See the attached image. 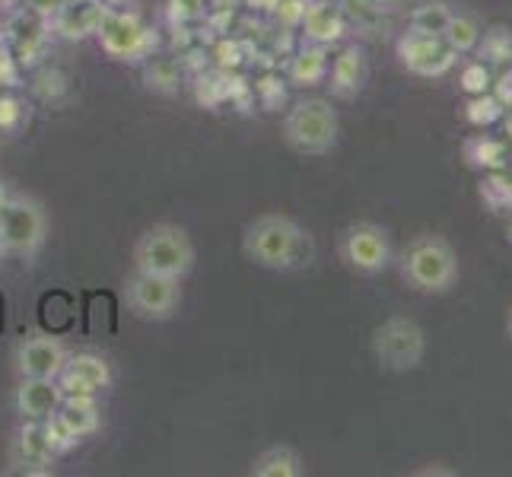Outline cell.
<instances>
[{
	"mask_svg": "<svg viewBox=\"0 0 512 477\" xmlns=\"http://www.w3.org/2000/svg\"><path fill=\"white\" fill-rule=\"evenodd\" d=\"M398 274L404 287L420 296H446L458 287L462 264L455 245L439 233L414 236L398 255Z\"/></svg>",
	"mask_w": 512,
	"mask_h": 477,
	"instance_id": "1",
	"label": "cell"
},
{
	"mask_svg": "<svg viewBox=\"0 0 512 477\" xmlns=\"http://www.w3.org/2000/svg\"><path fill=\"white\" fill-rule=\"evenodd\" d=\"M242 252L252 264L268 271H293L312 258V236L284 214H264L249 223L242 236Z\"/></svg>",
	"mask_w": 512,
	"mask_h": 477,
	"instance_id": "2",
	"label": "cell"
},
{
	"mask_svg": "<svg viewBox=\"0 0 512 477\" xmlns=\"http://www.w3.org/2000/svg\"><path fill=\"white\" fill-rule=\"evenodd\" d=\"M341 134V121L331 99L309 96L293 102L284 115V140L299 156H325L334 150Z\"/></svg>",
	"mask_w": 512,
	"mask_h": 477,
	"instance_id": "3",
	"label": "cell"
},
{
	"mask_svg": "<svg viewBox=\"0 0 512 477\" xmlns=\"http://www.w3.org/2000/svg\"><path fill=\"white\" fill-rule=\"evenodd\" d=\"M194 268V242L182 226L153 223L134 245V271L182 280Z\"/></svg>",
	"mask_w": 512,
	"mask_h": 477,
	"instance_id": "4",
	"label": "cell"
},
{
	"mask_svg": "<svg viewBox=\"0 0 512 477\" xmlns=\"http://www.w3.org/2000/svg\"><path fill=\"white\" fill-rule=\"evenodd\" d=\"M373 353L385 373H414L427 357V334L411 315H392L373 331Z\"/></svg>",
	"mask_w": 512,
	"mask_h": 477,
	"instance_id": "5",
	"label": "cell"
},
{
	"mask_svg": "<svg viewBox=\"0 0 512 477\" xmlns=\"http://www.w3.org/2000/svg\"><path fill=\"white\" fill-rule=\"evenodd\" d=\"M48 214L45 207L29 194H10L0 214V252L16 258H32L45 245Z\"/></svg>",
	"mask_w": 512,
	"mask_h": 477,
	"instance_id": "6",
	"label": "cell"
},
{
	"mask_svg": "<svg viewBox=\"0 0 512 477\" xmlns=\"http://www.w3.org/2000/svg\"><path fill=\"white\" fill-rule=\"evenodd\" d=\"M338 255L347 268L360 277H376L392 268V261H395L392 236H388L385 226L373 220H357L344 226V233L338 239Z\"/></svg>",
	"mask_w": 512,
	"mask_h": 477,
	"instance_id": "7",
	"label": "cell"
},
{
	"mask_svg": "<svg viewBox=\"0 0 512 477\" xmlns=\"http://www.w3.org/2000/svg\"><path fill=\"white\" fill-rule=\"evenodd\" d=\"M395 58L408 74L420 80H439L462 61L455 51L446 45L443 35H423V32H401L395 42Z\"/></svg>",
	"mask_w": 512,
	"mask_h": 477,
	"instance_id": "8",
	"label": "cell"
},
{
	"mask_svg": "<svg viewBox=\"0 0 512 477\" xmlns=\"http://www.w3.org/2000/svg\"><path fill=\"white\" fill-rule=\"evenodd\" d=\"M96 35L102 48L118 61H137L156 45V35L140 23V16L131 13L128 7H118V10L105 7Z\"/></svg>",
	"mask_w": 512,
	"mask_h": 477,
	"instance_id": "9",
	"label": "cell"
},
{
	"mask_svg": "<svg viewBox=\"0 0 512 477\" xmlns=\"http://www.w3.org/2000/svg\"><path fill=\"white\" fill-rule=\"evenodd\" d=\"M182 280L175 277H160V274H144L134 271L125 284V299L128 309L137 318H153V322H163L182 303Z\"/></svg>",
	"mask_w": 512,
	"mask_h": 477,
	"instance_id": "10",
	"label": "cell"
},
{
	"mask_svg": "<svg viewBox=\"0 0 512 477\" xmlns=\"http://www.w3.org/2000/svg\"><path fill=\"white\" fill-rule=\"evenodd\" d=\"M67 347L51 334H29L16 347V373L20 379H58L67 363Z\"/></svg>",
	"mask_w": 512,
	"mask_h": 477,
	"instance_id": "11",
	"label": "cell"
},
{
	"mask_svg": "<svg viewBox=\"0 0 512 477\" xmlns=\"http://www.w3.org/2000/svg\"><path fill=\"white\" fill-rule=\"evenodd\" d=\"M58 385L64 395H99L112 385V366L99 353H67Z\"/></svg>",
	"mask_w": 512,
	"mask_h": 477,
	"instance_id": "12",
	"label": "cell"
},
{
	"mask_svg": "<svg viewBox=\"0 0 512 477\" xmlns=\"http://www.w3.org/2000/svg\"><path fill=\"white\" fill-rule=\"evenodd\" d=\"M328 86H331V96L350 102L363 93V86L369 80V58H366V48L363 45H344L341 55L334 58V64L328 67Z\"/></svg>",
	"mask_w": 512,
	"mask_h": 477,
	"instance_id": "13",
	"label": "cell"
},
{
	"mask_svg": "<svg viewBox=\"0 0 512 477\" xmlns=\"http://www.w3.org/2000/svg\"><path fill=\"white\" fill-rule=\"evenodd\" d=\"M55 455L58 452L45 433V420H23L13 439V465L23 471H48Z\"/></svg>",
	"mask_w": 512,
	"mask_h": 477,
	"instance_id": "14",
	"label": "cell"
},
{
	"mask_svg": "<svg viewBox=\"0 0 512 477\" xmlns=\"http://www.w3.org/2000/svg\"><path fill=\"white\" fill-rule=\"evenodd\" d=\"M58 423V430L70 439V443H80V439L93 436L102 427V414L96 395H64L61 408L51 417Z\"/></svg>",
	"mask_w": 512,
	"mask_h": 477,
	"instance_id": "15",
	"label": "cell"
},
{
	"mask_svg": "<svg viewBox=\"0 0 512 477\" xmlns=\"http://www.w3.org/2000/svg\"><path fill=\"white\" fill-rule=\"evenodd\" d=\"M61 385L58 379H20L16 388V411L23 420H48L61 408Z\"/></svg>",
	"mask_w": 512,
	"mask_h": 477,
	"instance_id": "16",
	"label": "cell"
},
{
	"mask_svg": "<svg viewBox=\"0 0 512 477\" xmlns=\"http://www.w3.org/2000/svg\"><path fill=\"white\" fill-rule=\"evenodd\" d=\"M303 35L306 42H315V45H334L344 39L347 32V20L344 13L334 7V4H325V0H306V10H303Z\"/></svg>",
	"mask_w": 512,
	"mask_h": 477,
	"instance_id": "17",
	"label": "cell"
},
{
	"mask_svg": "<svg viewBox=\"0 0 512 477\" xmlns=\"http://www.w3.org/2000/svg\"><path fill=\"white\" fill-rule=\"evenodd\" d=\"M102 4L99 0H70V4L61 10V16L55 20V29L64 35V39H90L99 29L102 20Z\"/></svg>",
	"mask_w": 512,
	"mask_h": 477,
	"instance_id": "18",
	"label": "cell"
},
{
	"mask_svg": "<svg viewBox=\"0 0 512 477\" xmlns=\"http://www.w3.org/2000/svg\"><path fill=\"white\" fill-rule=\"evenodd\" d=\"M328 45H315V42H303V48L296 51L290 58V67H287V77L290 83L296 86H315L328 77Z\"/></svg>",
	"mask_w": 512,
	"mask_h": 477,
	"instance_id": "19",
	"label": "cell"
},
{
	"mask_svg": "<svg viewBox=\"0 0 512 477\" xmlns=\"http://www.w3.org/2000/svg\"><path fill=\"white\" fill-rule=\"evenodd\" d=\"M481 32H484V20L474 10H465V7H458L452 10V20L443 32V39L446 45L455 51L458 58H468L474 55V48H478L481 42Z\"/></svg>",
	"mask_w": 512,
	"mask_h": 477,
	"instance_id": "20",
	"label": "cell"
},
{
	"mask_svg": "<svg viewBox=\"0 0 512 477\" xmlns=\"http://www.w3.org/2000/svg\"><path fill=\"white\" fill-rule=\"evenodd\" d=\"M252 477H303V458L293 446H271L252 462Z\"/></svg>",
	"mask_w": 512,
	"mask_h": 477,
	"instance_id": "21",
	"label": "cell"
},
{
	"mask_svg": "<svg viewBox=\"0 0 512 477\" xmlns=\"http://www.w3.org/2000/svg\"><path fill=\"white\" fill-rule=\"evenodd\" d=\"M452 4L449 0H417L408 13V29L423 35H443L452 20Z\"/></svg>",
	"mask_w": 512,
	"mask_h": 477,
	"instance_id": "22",
	"label": "cell"
},
{
	"mask_svg": "<svg viewBox=\"0 0 512 477\" xmlns=\"http://www.w3.org/2000/svg\"><path fill=\"white\" fill-rule=\"evenodd\" d=\"M474 58L484 61L487 67H509L512 64V29L503 23L484 26L481 42L474 48Z\"/></svg>",
	"mask_w": 512,
	"mask_h": 477,
	"instance_id": "23",
	"label": "cell"
},
{
	"mask_svg": "<svg viewBox=\"0 0 512 477\" xmlns=\"http://www.w3.org/2000/svg\"><path fill=\"white\" fill-rule=\"evenodd\" d=\"M465 163L471 169H500L506 163V147L493 137H468L465 140Z\"/></svg>",
	"mask_w": 512,
	"mask_h": 477,
	"instance_id": "24",
	"label": "cell"
},
{
	"mask_svg": "<svg viewBox=\"0 0 512 477\" xmlns=\"http://www.w3.org/2000/svg\"><path fill=\"white\" fill-rule=\"evenodd\" d=\"M465 121L471 128H490L506 115V109L500 105V99L493 93H478V96H468L465 99V109H462Z\"/></svg>",
	"mask_w": 512,
	"mask_h": 477,
	"instance_id": "25",
	"label": "cell"
},
{
	"mask_svg": "<svg viewBox=\"0 0 512 477\" xmlns=\"http://www.w3.org/2000/svg\"><path fill=\"white\" fill-rule=\"evenodd\" d=\"M490 83H493V74L484 61H468L462 64V74H458V86L468 93V96H478V93H490Z\"/></svg>",
	"mask_w": 512,
	"mask_h": 477,
	"instance_id": "26",
	"label": "cell"
},
{
	"mask_svg": "<svg viewBox=\"0 0 512 477\" xmlns=\"http://www.w3.org/2000/svg\"><path fill=\"white\" fill-rule=\"evenodd\" d=\"M169 7V20L175 26L182 23H198L201 16L207 13V0H166Z\"/></svg>",
	"mask_w": 512,
	"mask_h": 477,
	"instance_id": "27",
	"label": "cell"
},
{
	"mask_svg": "<svg viewBox=\"0 0 512 477\" xmlns=\"http://www.w3.org/2000/svg\"><path fill=\"white\" fill-rule=\"evenodd\" d=\"M67 4H70V0H26L29 13H32V16H39L42 23H55Z\"/></svg>",
	"mask_w": 512,
	"mask_h": 477,
	"instance_id": "28",
	"label": "cell"
},
{
	"mask_svg": "<svg viewBox=\"0 0 512 477\" xmlns=\"http://www.w3.org/2000/svg\"><path fill=\"white\" fill-rule=\"evenodd\" d=\"M490 93L500 99V105L509 112L512 109V64L503 70L500 77H493V83H490Z\"/></svg>",
	"mask_w": 512,
	"mask_h": 477,
	"instance_id": "29",
	"label": "cell"
},
{
	"mask_svg": "<svg viewBox=\"0 0 512 477\" xmlns=\"http://www.w3.org/2000/svg\"><path fill=\"white\" fill-rule=\"evenodd\" d=\"M20 125V102L13 96H0V131H13Z\"/></svg>",
	"mask_w": 512,
	"mask_h": 477,
	"instance_id": "30",
	"label": "cell"
},
{
	"mask_svg": "<svg viewBox=\"0 0 512 477\" xmlns=\"http://www.w3.org/2000/svg\"><path fill=\"white\" fill-rule=\"evenodd\" d=\"M258 93L264 96V105H268V109H277V105L284 102V86H280V80H274V77H264L258 83Z\"/></svg>",
	"mask_w": 512,
	"mask_h": 477,
	"instance_id": "31",
	"label": "cell"
},
{
	"mask_svg": "<svg viewBox=\"0 0 512 477\" xmlns=\"http://www.w3.org/2000/svg\"><path fill=\"white\" fill-rule=\"evenodd\" d=\"M357 4L369 13H398L408 0H357Z\"/></svg>",
	"mask_w": 512,
	"mask_h": 477,
	"instance_id": "32",
	"label": "cell"
},
{
	"mask_svg": "<svg viewBox=\"0 0 512 477\" xmlns=\"http://www.w3.org/2000/svg\"><path fill=\"white\" fill-rule=\"evenodd\" d=\"M7 201H10V188H7V182H4V179H0V214H4Z\"/></svg>",
	"mask_w": 512,
	"mask_h": 477,
	"instance_id": "33",
	"label": "cell"
},
{
	"mask_svg": "<svg viewBox=\"0 0 512 477\" xmlns=\"http://www.w3.org/2000/svg\"><path fill=\"white\" fill-rule=\"evenodd\" d=\"M503 331H506V338H509V344H512V306L506 309V318H503Z\"/></svg>",
	"mask_w": 512,
	"mask_h": 477,
	"instance_id": "34",
	"label": "cell"
},
{
	"mask_svg": "<svg viewBox=\"0 0 512 477\" xmlns=\"http://www.w3.org/2000/svg\"><path fill=\"white\" fill-rule=\"evenodd\" d=\"M252 7H258V10H274L277 7V0H249Z\"/></svg>",
	"mask_w": 512,
	"mask_h": 477,
	"instance_id": "35",
	"label": "cell"
},
{
	"mask_svg": "<svg viewBox=\"0 0 512 477\" xmlns=\"http://www.w3.org/2000/svg\"><path fill=\"white\" fill-rule=\"evenodd\" d=\"M102 7H112V10H118V7H128L131 0H99Z\"/></svg>",
	"mask_w": 512,
	"mask_h": 477,
	"instance_id": "36",
	"label": "cell"
},
{
	"mask_svg": "<svg viewBox=\"0 0 512 477\" xmlns=\"http://www.w3.org/2000/svg\"><path fill=\"white\" fill-rule=\"evenodd\" d=\"M506 128H509V134H512V115H509V121H506Z\"/></svg>",
	"mask_w": 512,
	"mask_h": 477,
	"instance_id": "37",
	"label": "cell"
},
{
	"mask_svg": "<svg viewBox=\"0 0 512 477\" xmlns=\"http://www.w3.org/2000/svg\"><path fill=\"white\" fill-rule=\"evenodd\" d=\"M0 255H4V252H0Z\"/></svg>",
	"mask_w": 512,
	"mask_h": 477,
	"instance_id": "38",
	"label": "cell"
}]
</instances>
